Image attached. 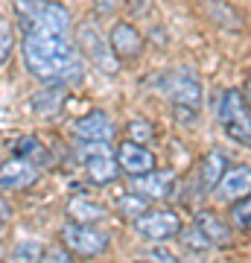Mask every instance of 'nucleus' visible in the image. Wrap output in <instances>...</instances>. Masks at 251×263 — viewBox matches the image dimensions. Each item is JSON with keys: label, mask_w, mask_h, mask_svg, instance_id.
<instances>
[{"label": "nucleus", "mask_w": 251, "mask_h": 263, "mask_svg": "<svg viewBox=\"0 0 251 263\" xmlns=\"http://www.w3.org/2000/svg\"><path fill=\"white\" fill-rule=\"evenodd\" d=\"M67 219L100 226L103 219H108V208H103L100 202H91V199H85V196H70V202H67Z\"/></svg>", "instance_id": "nucleus-16"}, {"label": "nucleus", "mask_w": 251, "mask_h": 263, "mask_svg": "<svg viewBox=\"0 0 251 263\" xmlns=\"http://www.w3.org/2000/svg\"><path fill=\"white\" fill-rule=\"evenodd\" d=\"M202 6H205L207 18L214 21L219 29H231V32L242 29V15L234 9L231 3H225V0H202Z\"/></svg>", "instance_id": "nucleus-18"}, {"label": "nucleus", "mask_w": 251, "mask_h": 263, "mask_svg": "<svg viewBox=\"0 0 251 263\" xmlns=\"http://www.w3.org/2000/svg\"><path fill=\"white\" fill-rule=\"evenodd\" d=\"M0 263H6V257H3V254H0Z\"/></svg>", "instance_id": "nucleus-32"}, {"label": "nucleus", "mask_w": 251, "mask_h": 263, "mask_svg": "<svg viewBox=\"0 0 251 263\" xmlns=\"http://www.w3.org/2000/svg\"><path fill=\"white\" fill-rule=\"evenodd\" d=\"M149 260L152 263H181L176 254L169 252V249H164V246H161V249H152V252H149Z\"/></svg>", "instance_id": "nucleus-27"}, {"label": "nucleus", "mask_w": 251, "mask_h": 263, "mask_svg": "<svg viewBox=\"0 0 251 263\" xmlns=\"http://www.w3.org/2000/svg\"><path fill=\"white\" fill-rule=\"evenodd\" d=\"M59 237H62V246L73 257H85V260L88 257H100L108 249V243H111V234L103 226H88V222H73V219H67L62 226Z\"/></svg>", "instance_id": "nucleus-5"}, {"label": "nucleus", "mask_w": 251, "mask_h": 263, "mask_svg": "<svg viewBox=\"0 0 251 263\" xmlns=\"http://www.w3.org/2000/svg\"><path fill=\"white\" fill-rule=\"evenodd\" d=\"M76 257L67 252L65 246H44V252H41V260L38 263H73Z\"/></svg>", "instance_id": "nucleus-26"}, {"label": "nucleus", "mask_w": 251, "mask_h": 263, "mask_svg": "<svg viewBox=\"0 0 251 263\" xmlns=\"http://www.w3.org/2000/svg\"><path fill=\"white\" fill-rule=\"evenodd\" d=\"M12 50H15V27H12L9 18L0 12V67L12 59Z\"/></svg>", "instance_id": "nucleus-22"}, {"label": "nucleus", "mask_w": 251, "mask_h": 263, "mask_svg": "<svg viewBox=\"0 0 251 263\" xmlns=\"http://www.w3.org/2000/svg\"><path fill=\"white\" fill-rule=\"evenodd\" d=\"M184 228L181 216L169 208H149L143 216L134 219V231H138L143 240L149 243H164V240H172L178 237V231Z\"/></svg>", "instance_id": "nucleus-7"}, {"label": "nucleus", "mask_w": 251, "mask_h": 263, "mask_svg": "<svg viewBox=\"0 0 251 263\" xmlns=\"http://www.w3.org/2000/svg\"><path fill=\"white\" fill-rule=\"evenodd\" d=\"M219 123L234 143L251 149V111L240 88H228L219 97Z\"/></svg>", "instance_id": "nucleus-4"}, {"label": "nucleus", "mask_w": 251, "mask_h": 263, "mask_svg": "<svg viewBox=\"0 0 251 263\" xmlns=\"http://www.w3.org/2000/svg\"><path fill=\"white\" fill-rule=\"evenodd\" d=\"M6 237H9V228H6V222H0V243H3Z\"/></svg>", "instance_id": "nucleus-31"}, {"label": "nucleus", "mask_w": 251, "mask_h": 263, "mask_svg": "<svg viewBox=\"0 0 251 263\" xmlns=\"http://www.w3.org/2000/svg\"><path fill=\"white\" fill-rule=\"evenodd\" d=\"M114 158L120 164V170L126 176H143L149 170H155V152L146 149V143H138V141H123L114 152Z\"/></svg>", "instance_id": "nucleus-11"}, {"label": "nucleus", "mask_w": 251, "mask_h": 263, "mask_svg": "<svg viewBox=\"0 0 251 263\" xmlns=\"http://www.w3.org/2000/svg\"><path fill=\"white\" fill-rule=\"evenodd\" d=\"M24 67L44 85H76L85 65L76 47L73 18L59 0H15Z\"/></svg>", "instance_id": "nucleus-1"}, {"label": "nucleus", "mask_w": 251, "mask_h": 263, "mask_svg": "<svg viewBox=\"0 0 251 263\" xmlns=\"http://www.w3.org/2000/svg\"><path fill=\"white\" fill-rule=\"evenodd\" d=\"M73 35H76L79 56L88 59L96 70H103V73H108V76H114L117 70H120V59L114 56L111 41H108V35L100 29L96 21H91V18L82 21V24L73 29Z\"/></svg>", "instance_id": "nucleus-3"}, {"label": "nucleus", "mask_w": 251, "mask_h": 263, "mask_svg": "<svg viewBox=\"0 0 251 263\" xmlns=\"http://www.w3.org/2000/svg\"><path fill=\"white\" fill-rule=\"evenodd\" d=\"M93 6H96L100 15H108V12H114L117 6H120V0H93Z\"/></svg>", "instance_id": "nucleus-28"}, {"label": "nucleus", "mask_w": 251, "mask_h": 263, "mask_svg": "<svg viewBox=\"0 0 251 263\" xmlns=\"http://www.w3.org/2000/svg\"><path fill=\"white\" fill-rule=\"evenodd\" d=\"M12 149H15V158L32 161V164H38L41 170H44L47 164L53 161V155H50V149H47V143L41 141L38 135H21Z\"/></svg>", "instance_id": "nucleus-17"}, {"label": "nucleus", "mask_w": 251, "mask_h": 263, "mask_svg": "<svg viewBox=\"0 0 251 263\" xmlns=\"http://www.w3.org/2000/svg\"><path fill=\"white\" fill-rule=\"evenodd\" d=\"M242 97H245V105H248V111H251V70H248V79H245V91H242Z\"/></svg>", "instance_id": "nucleus-30"}, {"label": "nucleus", "mask_w": 251, "mask_h": 263, "mask_svg": "<svg viewBox=\"0 0 251 263\" xmlns=\"http://www.w3.org/2000/svg\"><path fill=\"white\" fill-rule=\"evenodd\" d=\"M126 132H129V141H138V143H149L155 138V129H152V123H146V120H131L129 126H126Z\"/></svg>", "instance_id": "nucleus-25"}, {"label": "nucleus", "mask_w": 251, "mask_h": 263, "mask_svg": "<svg viewBox=\"0 0 251 263\" xmlns=\"http://www.w3.org/2000/svg\"><path fill=\"white\" fill-rule=\"evenodd\" d=\"M196 226L202 228V234L210 240V246H219V249H228L234 246V228L228 219L210 211V208H202V211H196Z\"/></svg>", "instance_id": "nucleus-14"}, {"label": "nucleus", "mask_w": 251, "mask_h": 263, "mask_svg": "<svg viewBox=\"0 0 251 263\" xmlns=\"http://www.w3.org/2000/svg\"><path fill=\"white\" fill-rule=\"evenodd\" d=\"M138 263H143V260H138Z\"/></svg>", "instance_id": "nucleus-33"}, {"label": "nucleus", "mask_w": 251, "mask_h": 263, "mask_svg": "<svg viewBox=\"0 0 251 263\" xmlns=\"http://www.w3.org/2000/svg\"><path fill=\"white\" fill-rule=\"evenodd\" d=\"M65 97H67V85H47L44 91L32 94V108L38 114H56L62 105H65Z\"/></svg>", "instance_id": "nucleus-19"}, {"label": "nucleus", "mask_w": 251, "mask_h": 263, "mask_svg": "<svg viewBox=\"0 0 251 263\" xmlns=\"http://www.w3.org/2000/svg\"><path fill=\"white\" fill-rule=\"evenodd\" d=\"M178 237L184 240V246L190 249V252H207V249H210V240L202 234V228L196 226V222L190 228H181V231H178Z\"/></svg>", "instance_id": "nucleus-23"}, {"label": "nucleus", "mask_w": 251, "mask_h": 263, "mask_svg": "<svg viewBox=\"0 0 251 263\" xmlns=\"http://www.w3.org/2000/svg\"><path fill=\"white\" fill-rule=\"evenodd\" d=\"M228 167H231V164H228V158H225L222 152H219V149H210L205 158H202V164H199V173H196V176H199V187L205 190V193H214L216 184H219V179H222V173H225Z\"/></svg>", "instance_id": "nucleus-15"}, {"label": "nucleus", "mask_w": 251, "mask_h": 263, "mask_svg": "<svg viewBox=\"0 0 251 263\" xmlns=\"http://www.w3.org/2000/svg\"><path fill=\"white\" fill-rule=\"evenodd\" d=\"M76 155L85 164V176L96 187H108L120 176V164L111 155L108 143H91V141H76Z\"/></svg>", "instance_id": "nucleus-6"}, {"label": "nucleus", "mask_w": 251, "mask_h": 263, "mask_svg": "<svg viewBox=\"0 0 251 263\" xmlns=\"http://www.w3.org/2000/svg\"><path fill=\"white\" fill-rule=\"evenodd\" d=\"M41 179V167L32 161L12 158L0 167V187L3 190H27Z\"/></svg>", "instance_id": "nucleus-13"}, {"label": "nucleus", "mask_w": 251, "mask_h": 263, "mask_svg": "<svg viewBox=\"0 0 251 263\" xmlns=\"http://www.w3.org/2000/svg\"><path fill=\"white\" fill-rule=\"evenodd\" d=\"M114 132H117V126H114V120L108 117V111H103V108H93V111L82 114V117H79V120L73 123V135H76V141L111 143Z\"/></svg>", "instance_id": "nucleus-10"}, {"label": "nucleus", "mask_w": 251, "mask_h": 263, "mask_svg": "<svg viewBox=\"0 0 251 263\" xmlns=\"http://www.w3.org/2000/svg\"><path fill=\"white\" fill-rule=\"evenodd\" d=\"M108 41H111L114 56L120 59V62H134V59H140L143 56V47H146L140 29L131 21H117L111 27V32H108Z\"/></svg>", "instance_id": "nucleus-9"}, {"label": "nucleus", "mask_w": 251, "mask_h": 263, "mask_svg": "<svg viewBox=\"0 0 251 263\" xmlns=\"http://www.w3.org/2000/svg\"><path fill=\"white\" fill-rule=\"evenodd\" d=\"M114 211L120 216H126V219H138V216H143L149 211V199L146 196H140V193H123V196H117V205H114Z\"/></svg>", "instance_id": "nucleus-20"}, {"label": "nucleus", "mask_w": 251, "mask_h": 263, "mask_svg": "<svg viewBox=\"0 0 251 263\" xmlns=\"http://www.w3.org/2000/svg\"><path fill=\"white\" fill-rule=\"evenodd\" d=\"M152 88L158 91L167 103H172L176 114L181 120H193L202 108V79L193 67H172L152 79Z\"/></svg>", "instance_id": "nucleus-2"}, {"label": "nucleus", "mask_w": 251, "mask_h": 263, "mask_svg": "<svg viewBox=\"0 0 251 263\" xmlns=\"http://www.w3.org/2000/svg\"><path fill=\"white\" fill-rule=\"evenodd\" d=\"M131 179V190L146 196L149 202H167L172 199V190H176V170H149L143 176H129Z\"/></svg>", "instance_id": "nucleus-8"}, {"label": "nucleus", "mask_w": 251, "mask_h": 263, "mask_svg": "<svg viewBox=\"0 0 251 263\" xmlns=\"http://www.w3.org/2000/svg\"><path fill=\"white\" fill-rule=\"evenodd\" d=\"M9 216H12V205H9V199H3V196H0V222H9Z\"/></svg>", "instance_id": "nucleus-29"}, {"label": "nucleus", "mask_w": 251, "mask_h": 263, "mask_svg": "<svg viewBox=\"0 0 251 263\" xmlns=\"http://www.w3.org/2000/svg\"><path fill=\"white\" fill-rule=\"evenodd\" d=\"M41 252H44V246L38 243V240H24L12 249L9 260L12 263H38L41 260Z\"/></svg>", "instance_id": "nucleus-21"}, {"label": "nucleus", "mask_w": 251, "mask_h": 263, "mask_svg": "<svg viewBox=\"0 0 251 263\" xmlns=\"http://www.w3.org/2000/svg\"><path fill=\"white\" fill-rule=\"evenodd\" d=\"M231 222L242 231H251V193L231 205Z\"/></svg>", "instance_id": "nucleus-24"}, {"label": "nucleus", "mask_w": 251, "mask_h": 263, "mask_svg": "<svg viewBox=\"0 0 251 263\" xmlns=\"http://www.w3.org/2000/svg\"><path fill=\"white\" fill-rule=\"evenodd\" d=\"M214 193H216L219 202H225V205H234V202H240L242 196H248L251 193V167H245V164L228 167L222 173V179H219Z\"/></svg>", "instance_id": "nucleus-12"}]
</instances>
